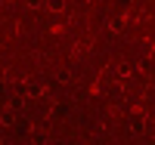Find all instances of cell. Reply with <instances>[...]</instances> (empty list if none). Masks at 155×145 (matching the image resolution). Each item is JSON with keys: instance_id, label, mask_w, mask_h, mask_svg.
Wrapping results in <instances>:
<instances>
[{"instance_id": "277c9868", "label": "cell", "mask_w": 155, "mask_h": 145, "mask_svg": "<svg viewBox=\"0 0 155 145\" xmlns=\"http://www.w3.org/2000/svg\"><path fill=\"white\" fill-rule=\"evenodd\" d=\"M115 74H118V84H130L134 68H130V65H118V71H115Z\"/></svg>"}, {"instance_id": "8992f818", "label": "cell", "mask_w": 155, "mask_h": 145, "mask_svg": "<svg viewBox=\"0 0 155 145\" xmlns=\"http://www.w3.org/2000/svg\"><path fill=\"white\" fill-rule=\"evenodd\" d=\"M12 124V111H3V114H0V127H9Z\"/></svg>"}, {"instance_id": "5b68a950", "label": "cell", "mask_w": 155, "mask_h": 145, "mask_svg": "<svg viewBox=\"0 0 155 145\" xmlns=\"http://www.w3.org/2000/svg\"><path fill=\"white\" fill-rule=\"evenodd\" d=\"M50 12H65V0H47V3H44Z\"/></svg>"}, {"instance_id": "7a4b0ae2", "label": "cell", "mask_w": 155, "mask_h": 145, "mask_svg": "<svg viewBox=\"0 0 155 145\" xmlns=\"http://www.w3.org/2000/svg\"><path fill=\"white\" fill-rule=\"evenodd\" d=\"M44 93H47L44 80H28V84H25V96H28V99H37V96H44Z\"/></svg>"}, {"instance_id": "3957f363", "label": "cell", "mask_w": 155, "mask_h": 145, "mask_svg": "<svg viewBox=\"0 0 155 145\" xmlns=\"http://www.w3.org/2000/svg\"><path fill=\"white\" fill-rule=\"evenodd\" d=\"M124 25H127V16H115V19H109V31L112 34H121Z\"/></svg>"}, {"instance_id": "6da1fadb", "label": "cell", "mask_w": 155, "mask_h": 145, "mask_svg": "<svg viewBox=\"0 0 155 145\" xmlns=\"http://www.w3.org/2000/svg\"><path fill=\"white\" fill-rule=\"evenodd\" d=\"M146 124H149L146 108H134L130 114H127V127H130V133H143V130H146Z\"/></svg>"}]
</instances>
